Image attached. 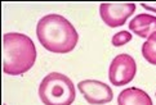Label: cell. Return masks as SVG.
I'll return each instance as SVG.
<instances>
[{"label":"cell","instance_id":"cell-1","mask_svg":"<svg viewBox=\"0 0 156 105\" xmlns=\"http://www.w3.org/2000/svg\"><path fill=\"white\" fill-rule=\"evenodd\" d=\"M36 36L43 48L54 54L72 51L79 41L75 27L59 14H47L39 19Z\"/></svg>","mask_w":156,"mask_h":105},{"label":"cell","instance_id":"cell-2","mask_svg":"<svg viewBox=\"0 0 156 105\" xmlns=\"http://www.w3.org/2000/svg\"><path fill=\"white\" fill-rule=\"evenodd\" d=\"M36 48L25 34L9 32L3 37V71L9 76H21L35 64Z\"/></svg>","mask_w":156,"mask_h":105},{"label":"cell","instance_id":"cell-3","mask_svg":"<svg viewBox=\"0 0 156 105\" xmlns=\"http://www.w3.org/2000/svg\"><path fill=\"white\" fill-rule=\"evenodd\" d=\"M39 97L44 105H71L75 101V85L66 74L52 72L39 86Z\"/></svg>","mask_w":156,"mask_h":105},{"label":"cell","instance_id":"cell-4","mask_svg":"<svg viewBox=\"0 0 156 105\" xmlns=\"http://www.w3.org/2000/svg\"><path fill=\"white\" fill-rule=\"evenodd\" d=\"M137 73L136 60L129 54H119L112 59L108 68V80L114 86H125Z\"/></svg>","mask_w":156,"mask_h":105},{"label":"cell","instance_id":"cell-5","mask_svg":"<svg viewBox=\"0 0 156 105\" xmlns=\"http://www.w3.org/2000/svg\"><path fill=\"white\" fill-rule=\"evenodd\" d=\"M134 3H102L99 5L101 18L108 27H120L134 13Z\"/></svg>","mask_w":156,"mask_h":105},{"label":"cell","instance_id":"cell-6","mask_svg":"<svg viewBox=\"0 0 156 105\" xmlns=\"http://www.w3.org/2000/svg\"><path fill=\"white\" fill-rule=\"evenodd\" d=\"M77 88L90 105H103L114 99V92L108 85L97 80H84L77 84Z\"/></svg>","mask_w":156,"mask_h":105},{"label":"cell","instance_id":"cell-7","mask_svg":"<svg viewBox=\"0 0 156 105\" xmlns=\"http://www.w3.org/2000/svg\"><path fill=\"white\" fill-rule=\"evenodd\" d=\"M129 30L139 37L147 38L156 32V17L146 13L138 14L129 22Z\"/></svg>","mask_w":156,"mask_h":105},{"label":"cell","instance_id":"cell-8","mask_svg":"<svg viewBox=\"0 0 156 105\" xmlns=\"http://www.w3.org/2000/svg\"><path fill=\"white\" fill-rule=\"evenodd\" d=\"M118 105H154L148 94L138 87L122 90L118 96Z\"/></svg>","mask_w":156,"mask_h":105},{"label":"cell","instance_id":"cell-9","mask_svg":"<svg viewBox=\"0 0 156 105\" xmlns=\"http://www.w3.org/2000/svg\"><path fill=\"white\" fill-rule=\"evenodd\" d=\"M142 55L150 64L156 65V32L150 35L142 45Z\"/></svg>","mask_w":156,"mask_h":105},{"label":"cell","instance_id":"cell-10","mask_svg":"<svg viewBox=\"0 0 156 105\" xmlns=\"http://www.w3.org/2000/svg\"><path fill=\"white\" fill-rule=\"evenodd\" d=\"M132 40V34L129 31H120L118 34H115L111 38V42H112V45L115 48H119V46H122L128 44Z\"/></svg>","mask_w":156,"mask_h":105},{"label":"cell","instance_id":"cell-11","mask_svg":"<svg viewBox=\"0 0 156 105\" xmlns=\"http://www.w3.org/2000/svg\"><path fill=\"white\" fill-rule=\"evenodd\" d=\"M141 5H142V8H144L146 10L156 13V3H141Z\"/></svg>","mask_w":156,"mask_h":105},{"label":"cell","instance_id":"cell-12","mask_svg":"<svg viewBox=\"0 0 156 105\" xmlns=\"http://www.w3.org/2000/svg\"><path fill=\"white\" fill-rule=\"evenodd\" d=\"M155 97H156V92H155Z\"/></svg>","mask_w":156,"mask_h":105},{"label":"cell","instance_id":"cell-13","mask_svg":"<svg viewBox=\"0 0 156 105\" xmlns=\"http://www.w3.org/2000/svg\"><path fill=\"white\" fill-rule=\"evenodd\" d=\"M4 105H5V104H4Z\"/></svg>","mask_w":156,"mask_h":105}]
</instances>
